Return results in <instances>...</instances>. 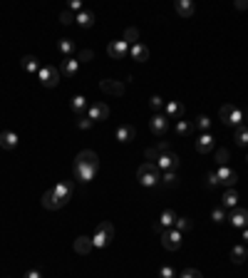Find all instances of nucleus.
<instances>
[{
	"label": "nucleus",
	"instance_id": "obj_10",
	"mask_svg": "<svg viewBox=\"0 0 248 278\" xmlns=\"http://www.w3.org/2000/svg\"><path fill=\"white\" fill-rule=\"evenodd\" d=\"M214 144H216V139H214L211 132H201V134L196 137V142H194V147H196L198 154H209V152H214Z\"/></svg>",
	"mask_w": 248,
	"mask_h": 278
},
{
	"label": "nucleus",
	"instance_id": "obj_48",
	"mask_svg": "<svg viewBox=\"0 0 248 278\" xmlns=\"http://www.w3.org/2000/svg\"><path fill=\"white\" fill-rule=\"evenodd\" d=\"M70 10H72V13H82L85 8H82V3H79V0H72V3H70Z\"/></svg>",
	"mask_w": 248,
	"mask_h": 278
},
{
	"label": "nucleus",
	"instance_id": "obj_42",
	"mask_svg": "<svg viewBox=\"0 0 248 278\" xmlns=\"http://www.w3.org/2000/svg\"><path fill=\"white\" fill-rule=\"evenodd\" d=\"M74 20H77V15H74L72 10H62V13H60V23H62V25H72Z\"/></svg>",
	"mask_w": 248,
	"mask_h": 278
},
{
	"label": "nucleus",
	"instance_id": "obj_4",
	"mask_svg": "<svg viewBox=\"0 0 248 278\" xmlns=\"http://www.w3.org/2000/svg\"><path fill=\"white\" fill-rule=\"evenodd\" d=\"M112 238H114V226H112L109 221L97 224V231H95V236H92L95 249H107V246L112 244Z\"/></svg>",
	"mask_w": 248,
	"mask_h": 278
},
{
	"label": "nucleus",
	"instance_id": "obj_45",
	"mask_svg": "<svg viewBox=\"0 0 248 278\" xmlns=\"http://www.w3.org/2000/svg\"><path fill=\"white\" fill-rule=\"evenodd\" d=\"M159 154H161V152H159L156 147H149V149L144 152V156H147V162H154V164H156V159H159Z\"/></svg>",
	"mask_w": 248,
	"mask_h": 278
},
{
	"label": "nucleus",
	"instance_id": "obj_20",
	"mask_svg": "<svg viewBox=\"0 0 248 278\" xmlns=\"http://www.w3.org/2000/svg\"><path fill=\"white\" fill-rule=\"evenodd\" d=\"M18 134L13 132V129H5V132H0V147L3 149H15L18 147Z\"/></svg>",
	"mask_w": 248,
	"mask_h": 278
},
{
	"label": "nucleus",
	"instance_id": "obj_3",
	"mask_svg": "<svg viewBox=\"0 0 248 278\" xmlns=\"http://www.w3.org/2000/svg\"><path fill=\"white\" fill-rule=\"evenodd\" d=\"M137 179L144 189H159L161 186V172L154 162H144L139 169H137Z\"/></svg>",
	"mask_w": 248,
	"mask_h": 278
},
{
	"label": "nucleus",
	"instance_id": "obj_11",
	"mask_svg": "<svg viewBox=\"0 0 248 278\" xmlns=\"http://www.w3.org/2000/svg\"><path fill=\"white\" fill-rule=\"evenodd\" d=\"M107 55L112 60H124V55H129V45L124 40H114V43L107 45Z\"/></svg>",
	"mask_w": 248,
	"mask_h": 278
},
{
	"label": "nucleus",
	"instance_id": "obj_43",
	"mask_svg": "<svg viewBox=\"0 0 248 278\" xmlns=\"http://www.w3.org/2000/svg\"><path fill=\"white\" fill-rule=\"evenodd\" d=\"M231 109H233V104H223V107L219 109V117H221L223 127H226V122H228V117H231Z\"/></svg>",
	"mask_w": 248,
	"mask_h": 278
},
{
	"label": "nucleus",
	"instance_id": "obj_23",
	"mask_svg": "<svg viewBox=\"0 0 248 278\" xmlns=\"http://www.w3.org/2000/svg\"><path fill=\"white\" fill-rule=\"evenodd\" d=\"M164 114H167L169 119H181V114H184L181 102H167L164 104Z\"/></svg>",
	"mask_w": 248,
	"mask_h": 278
},
{
	"label": "nucleus",
	"instance_id": "obj_40",
	"mask_svg": "<svg viewBox=\"0 0 248 278\" xmlns=\"http://www.w3.org/2000/svg\"><path fill=\"white\" fill-rule=\"evenodd\" d=\"M176 278H203V273H201L198 268H184Z\"/></svg>",
	"mask_w": 248,
	"mask_h": 278
},
{
	"label": "nucleus",
	"instance_id": "obj_35",
	"mask_svg": "<svg viewBox=\"0 0 248 278\" xmlns=\"http://www.w3.org/2000/svg\"><path fill=\"white\" fill-rule=\"evenodd\" d=\"M228 159H231V152L228 149H216V167H226L228 164Z\"/></svg>",
	"mask_w": 248,
	"mask_h": 278
},
{
	"label": "nucleus",
	"instance_id": "obj_6",
	"mask_svg": "<svg viewBox=\"0 0 248 278\" xmlns=\"http://www.w3.org/2000/svg\"><path fill=\"white\" fill-rule=\"evenodd\" d=\"M37 77H40V82H43L45 87H57L60 85V79H62V75H60V70L57 67H52V65H43L40 67V72H37Z\"/></svg>",
	"mask_w": 248,
	"mask_h": 278
},
{
	"label": "nucleus",
	"instance_id": "obj_21",
	"mask_svg": "<svg viewBox=\"0 0 248 278\" xmlns=\"http://www.w3.org/2000/svg\"><path fill=\"white\" fill-rule=\"evenodd\" d=\"M129 55H132V60H137V62H147V60H149V48H147L144 43H137V45L129 48Z\"/></svg>",
	"mask_w": 248,
	"mask_h": 278
},
{
	"label": "nucleus",
	"instance_id": "obj_5",
	"mask_svg": "<svg viewBox=\"0 0 248 278\" xmlns=\"http://www.w3.org/2000/svg\"><path fill=\"white\" fill-rule=\"evenodd\" d=\"M184 244V233L176 231V228H164L161 233V246L167 249V251H179Z\"/></svg>",
	"mask_w": 248,
	"mask_h": 278
},
{
	"label": "nucleus",
	"instance_id": "obj_37",
	"mask_svg": "<svg viewBox=\"0 0 248 278\" xmlns=\"http://www.w3.org/2000/svg\"><path fill=\"white\" fill-rule=\"evenodd\" d=\"M174 228H176V231H181V233H184V231H189V228H191V219H186V216H176Z\"/></svg>",
	"mask_w": 248,
	"mask_h": 278
},
{
	"label": "nucleus",
	"instance_id": "obj_27",
	"mask_svg": "<svg viewBox=\"0 0 248 278\" xmlns=\"http://www.w3.org/2000/svg\"><path fill=\"white\" fill-rule=\"evenodd\" d=\"M241 125H243V109L233 104V109H231V117H228L226 127H233V129H236V127H241Z\"/></svg>",
	"mask_w": 248,
	"mask_h": 278
},
{
	"label": "nucleus",
	"instance_id": "obj_47",
	"mask_svg": "<svg viewBox=\"0 0 248 278\" xmlns=\"http://www.w3.org/2000/svg\"><path fill=\"white\" fill-rule=\"evenodd\" d=\"M25 278H43V271H40V268H30V271H25Z\"/></svg>",
	"mask_w": 248,
	"mask_h": 278
},
{
	"label": "nucleus",
	"instance_id": "obj_9",
	"mask_svg": "<svg viewBox=\"0 0 248 278\" xmlns=\"http://www.w3.org/2000/svg\"><path fill=\"white\" fill-rule=\"evenodd\" d=\"M216 177H219V181H221L223 189H233V186L238 184V172L231 169L228 164H226V167H219V169H216Z\"/></svg>",
	"mask_w": 248,
	"mask_h": 278
},
{
	"label": "nucleus",
	"instance_id": "obj_36",
	"mask_svg": "<svg viewBox=\"0 0 248 278\" xmlns=\"http://www.w3.org/2000/svg\"><path fill=\"white\" fill-rule=\"evenodd\" d=\"M194 125H196V127H198L201 132H209V129H211V117H206V114H198Z\"/></svg>",
	"mask_w": 248,
	"mask_h": 278
},
{
	"label": "nucleus",
	"instance_id": "obj_2",
	"mask_svg": "<svg viewBox=\"0 0 248 278\" xmlns=\"http://www.w3.org/2000/svg\"><path fill=\"white\" fill-rule=\"evenodd\" d=\"M72 191H74V184H72V181H57V184H52V186L43 194V206H45L48 211L62 209V206L70 202Z\"/></svg>",
	"mask_w": 248,
	"mask_h": 278
},
{
	"label": "nucleus",
	"instance_id": "obj_22",
	"mask_svg": "<svg viewBox=\"0 0 248 278\" xmlns=\"http://www.w3.org/2000/svg\"><path fill=\"white\" fill-rule=\"evenodd\" d=\"M221 206H223V209H236V206H238V194H236V189H226V191H223Z\"/></svg>",
	"mask_w": 248,
	"mask_h": 278
},
{
	"label": "nucleus",
	"instance_id": "obj_25",
	"mask_svg": "<svg viewBox=\"0 0 248 278\" xmlns=\"http://www.w3.org/2000/svg\"><path fill=\"white\" fill-rule=\"evenodd\" d=\"M246 258H248V251H246V246H243V244H238V246H233V249H231V261H233L236 266L246 263Z\"/></svg>",
	"mask_w": 248,
	"mask_h": 278
},
{
	"label": "nucleus",
	"instance_id": "obj_12",
	"mask_svg": "<svg viewBox=\"0 0 248 278\" xmlns=\"http://www.w3.org/2000/svg\"><path fill=\"white\" fill-rule=\"evenodd\" d=\"M228 221H231V226H236V228H248V209H241V206L231 209Z\"/></svg>",
	"mask_w": 248,
	"mask_h": 278
},
{
	"label": "nucleus",
	"instance_id": "obj_7",
	"mask_svg": "<svg viewBox=\"0 0 248 278\" xmlns=\"http://www.w3.org/2000/svg\"><path fill=\"white\" fill-rule=\"evenodd\" d=\"M179 156L169 149V152H161L159 154V159H156V167H159V172H179Z\"/></svg>",
	"mask_w": 248,
	"mask_h": 278
},
{
	"label": "nucleus",
	"instance_id": "obj_13",
	"mask_svg": "<svg viewBox=\"0 0 248 278\" xmlns=\"http://www.w3.org/2000/svg\"><path fill=\"white\" fill-rule=\"evenodd\" d=\"M87 117H90L92 122L97 125V122H102V119H107V117H109V107H107L104 102H95V104H90Z\"/></svg>",
	"mask_w": 248,
	"mask_h": 278
},
{
	"label": "nucleus",
	"instance_id": "obj_34",
	"mask_svg": "<svg viewBox=\"0 0 248 278\" xmlns=\"http://www.w3.org/2000/svg\"><path fill=\"white\" fill-rule=\"evenodd\" d=\"M236 144H238V147H246V144H248V127H246V125L236 127Z\"/></svg>",
	"mask_w": 248,
	"mask_h": 278
},
{
	"label": "nucleus",
	"instance_id": "obj_16",
	"mask_svg": "<svg viewBox=\"0 0 248 278\" xmlns=\"http://www.w3.org/2000/svg\"><path fill=\"white\" fill-rule=\"evenodd\" d=\"M70 109H72V114L74 117H82L87 109H90V104H87V97H82V95H74L72 100H70Z\"/></svg>",
	"mask_w": 248,
	"mask_h": 278
},
{
	"label": "nucleus",
	"instance_id": "obj_18",
	"mask_svg": "<svg viewBox=\"0 0 248 278\" xmlns=\"http://www.w3.org/2000/svg\"><path fill=\"white\" fill-rule=\"evenodd\" d=\"M92 249H95V244H92V236H79V238H74V253H79V256H87Z\"/></svg>",
	"mask_w": 248,
	"mask_h": 278
},
{
	"label": "nucleus",
	"instance_id": "obj_32",
	"mask_svg": "<svg viewBox=\"0 0 248 278\" xmlns=\"http://www.w3.org/2000/svg\"><path fill=\"white\" fill-rule=\"evenodd\" d=\"M191 129H194V125H191V122H186L184 117H181V119H176V134H179V137L191 134Z\"/></svg>",
	"mask_w": 248,
	"mask_h": 278
},
{
	"label": "nucleus",
	"instance_id": "obj_15",
	"mask_svg": "<svg viewBox=\"0 0 248 278\" xmlns=\"http://www.w3.org/2000/svg\"><path fill=\"white\" fill-rule=\"evenodd\" d=\"M57 70H60V75H65V77L70 79V77H77V72H79V62H77V57H65L62 65H60Z\"/></svg>",
	"mask_w": 248,
	"mask_h": 278
},
{
	"label": "nucleus",
	"instance_id": "obj_26",
	"mask_svg": "<svg viewBox=\"0 0 248 278\" xmlns=\"http://www.w3.org/2000/svg\"><path fill=\"white\" fill-rule=\"evenodd\" d=\"M79 27H92L95 25V13L92 10H82V13H77V20H74Z\"/></svg>",
	"mask_w": 248,
	"mask_h": 278
},
{
	"label": "nucleus",
	"instance_id": "obj_24",
	"mask_svg": "<svg viewBox=\"0 0 248 278\" xmlns=\"http://www.w3.org/2000/svg\"><path fill=\"white\" fill-rule=\"evenodd\" d=\"M20 65H23V70H25V72H30V75H37V72H40V62H37V57H35V55H25Z\"/></svg>",
	"mask_w": 248,
	"mask_h": 278
},
{
	"label": "nucleus",
	"instance_id": "obj_19",
	"mask_svg": "<svg viewBox=\"0 0 248 278\" xmlns=\"http://www.w3.org/2000/svg\"><path fill=\"white\" fill-rule=\"evenodd\" d=\"M174 10H176V15H181V18H191V15L196 13V5L191 3V0H176V3H174Z\"/></svg>",
	"mask_w": 248,
	"mask_h": 278
},
{
	"label": "nucleus",
	"instance_id": "obj_46",
	"mask_svg": "<svg viewBox=\"0 0 248 278\" xmlns=\"http://www.w3.org/2000/svg\"><path fill=\"white\" fill-rule=\"evenodd\" d=\"M92 57H95L92 50H79V52H77V62H90Z\"/></svg>",
	"mask_w": 248,
	"mask_h": 278
},
{
	"label": "nucleus",
	"instance_id": "obj_17",
	"mask_svg": "<svg viewBox=\"0 0 248 278\" xmlns=\"http://www.w3.org/2000/svg\"><path fill=\"white\" fill-rule=\"evenodd\" d=\"M114 137H117V142H132L134 137H137V129L132 127V125H119L117 129H114Z\"/></svg>",
	"mask_w": 248,
	"mask_h": 278
},
{
	"label": "nucleus",
	"instance_id": "obj_41",
	"mask_svg": "<svg viewBox=\"0 0 248 278\" xmlns=\"http://www.w3.org/2000/svg\"><path fill=\"white\" fill-rule=\"evenodd\" d=\"M77 127H79V129H92V127H95V122H92V119H90L87 114H82V117H77Z\"/></svg>",
	"mask_w": 248,
	"mask_h": 278
},
{
	"label": "nucleus",
	"instance_id": "obj_8",
	"mask_svg": "<svg viewBox=\"0 0 248 278\" xmlns=\"http://www.w3.org/2000/svg\"><path fill=\"white\" fill-rule=\"evenodd\" d=\"M149 129H151V134H154V137H164V134L169 132V117L164 114V112L154 114V117L149 119Z\"/></svg>",
	"mask_w": 248,
	"mask_h": 278
},
{
	"label": "nucleus",
	"instance_id": "obj_31",
	"mask_svg": "<svg viewBox=\"0 0 248 278\" xmlns=\"http://www.w3.org/2000/svg\"><path fill=\"white\" fill-rule=\"evenodd\" d=\"M122 40H124L129 48L137 45V43H139V30H137V27H127V30H124V37H122Z\"/></svg>",
	"mask_w": 248,
	"mask_h": 278
},
{
	"label": "nucleus",
	"instance_id": "obj_29",
	"mask_svg": "<svg viewBox=\"0 0 248 278\" xmlns=\"http://www.w3.org/2000/svg\"><path fill=\"white\" fill-rule=\"evenodd\" d=\"M57 50L65 55V57H72L74 55V43L70 37H62V40H57Z\"/></svg>",
	"mask_w": 248,
	"mask_h": 278
},
{
	"label": "nucleus",
	"instance_id": "obj_33",
	"mask_svg": "<svg viewBox=\"0 0 248 278\" xmlns=\"http://www.w3.org/2000/svg\"><path fill=\"white\" fill-rule=\"evenodd\" d=\"M161 184L164 186H176L179 184V174L176 172H161Z\"/></svg>",
	"mask_w": 248,
	"mask_h": 278
},
{
	"label": "nucleus",
	"instance_id": "obj_39",
	"mask_svg": "<svg viewBox=\"0 0 248 278\" xmlns=\"http://www.w3.org/2000/svg\"><path fill=\"white\" fill-rule=\"evenodd\" d=\"M149 107L154 109V114H159V112L164 109V97H159V95H154V97L149 100Z\"/></svg>",
	"mask_w": 248,
	"mask_h": 278
},
{
	"label": "nucleus",
	"instance_id": "obj_14",
	"mask_svg": "<svg viewBox=\"0 0 248 278\" xmlns=\"http://www.w3.org/2000/svg\"><path fill=\"white\" fill-rule=\"evenodd\" d=\"M99 90L112 95V97H122L124 95V85L119 82V79H99Z\"/></svg>",
	"mask_w": 248,
	"mask_h": 278
},
{
	"label": "nucleus",
	"instance_id": "obj_30",
	"mask_svg": "<svg viewBox=\"0 0 248 278\" xmlns=\"http://www.w3.org/2000/svg\"><path fill=\"white\" fill-rule=\"evenodd\" d=\"M211 221H214V224H223V221H228V209H223L221 204H219L216 209H211Z\"/></svg>",
	"mask_w": 248,
	"mask_h": 278
},
{
	"label": "nucleus",
	"instance_id": "obj_52",
	"mask_svg": "<svg viewBox=\"0 0 248 278\" xmlns=\"http://www.w3.org/2000/svg\"><path fill=\"white\" fill-rule=\"evenodd\" d=\"M246 162H248V156H246Z\"/></svg>",
	"mask_w": 248,
	"mask_h": 278
},
{
	"label": "nucleus",
	"instance_id": "obj_51",
	"mask_svg": "<svg viewBox=\"0 0 248 278\" xmlns=\"http://www.w3.org/2000/svg\"><path fill=\"white\" fill-rule=\"evenodd\" d=\"M246 127H248V114H246Z\"/></svg>",
	"mask_w": 248,
	"mask_h": 278
},
{
	"label": "nucleus",
	"instance_id": "obj_38",
	"mask_svg": "<svg viewBox=\"0 0 248 278\" xmlns=\"http://www.w3.org/2000/svg\"><path fill=\"white\" fill-rule=\"evenodd\" d=\"M216 186H221V181H219L216 172H209V174H206V189H209V191H214Z\"/></svg>",
	"mask_w": 248,
	"mask_h": 278
},
{
	"label": "nucleus",
	"instance_id": "obj_50",
	"mask_svg": "<svg viewBox=\"0 0 248 278\" xmlns=\"http://www.w3.org/2000/svg\"><path fill=\"white\" fill-rule=\"evenodd\" d=\"M241 238H243V244H248V228H243V236Z\"/></svg>",
	"mask_w": 248,
	"mask_h": 278
},
{
	"label": "nucleus",
	"instance_id": "obj_1",
	"mask_svg": "<svg viewBox=\"0 0 248 278\" xmlns=\"http://www.w3.org/2000/svg\"><path fill=\"white\" fill-rule=\"evenodd\" d=\"M99 156H97V152H92V149H85V152H79L77 156H74V162H72V174H74V179L77 181H92L97 174H99Z\"/></svg>",
	"mask_w": 248,
	"mask_h": 278
},
{
	"label": "nucleus",
	"instance_id": "obj_28",
	"mask_svg": "<svg viewBox=\"0 0 248 278\" xmlns=\"http://www.w3.org/2000/svg\"><path fill=\"white\" fill-rule=\"evenodd\" d=\"M174 221H176V214H174L172 209H164V211H161V216H159L161 228H174Z\"/></svg>",
	"mask_w": 248,
	"mask_h": 278
},
{
	"label": "nucleus",
	"instance_id": "obj_44",
	"mask_svg": "<svg viewBox=\"0 0 248 278\" xmlns=\"http://www.w3.org/2000/svg\"><path fill=\"white\" fill-rule=\"evenodd\" d=\"M179 273L172 268V266H161V271H159V278H176Z\"/></svg>",
	"mask_w": 248,
	"mask_h": 278
},
{
	"label": "nucleus",
	"instance_id": "obj_49",
	"mask_svg": "<svg viewBox=\"0 0 248 278\" xmlns=\"http://www.w3.org/2000/svg\"><path fill=\"white\" fill-rule=\"evenodd\" d=\"M236 10H248V0H236Z\"/></svg>",
	"mask_w": 248,
	"mask_h": 278
}]
</instances>
